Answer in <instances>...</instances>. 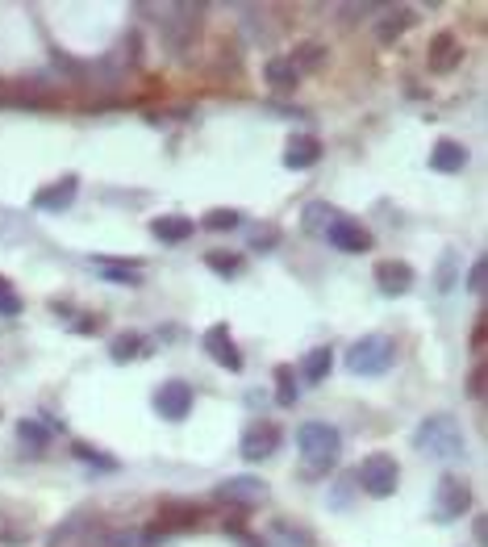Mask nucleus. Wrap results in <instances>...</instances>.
I'll use <instances>...</instances> for the list:
<instances>
[{
    "label": "nucleus",
    "instance_id": "36",
    "mask_svg": "<svg viewBox=\"0 0 488 547\" xmlns=\"http://www.w3.org/2000/svg\"><path fill=\"white\" fill-rule=\"evenodd\" d=\"M21 309H26V301H21L13 289H9V293H0V314H5V318H17Z\"/></svg>",
    "mask_w": 488,
    "mask_h": 547
},
{
    "label": "nucleus",
    "instance_id": "2",
    "mask_svg": "<svg viewBox=\"0 0 488 547\" xmlns=\"http://www.w3.org/2000/svg\"><path fill=\"white\" fill-rule=\"evenodd\" d=\"M397 359V343L389 335H363L347 347V372L355 377H384Z\"/></svg>",
    "mask_w": 488,
    "mask_h": 547
},
{
    "label": "nucleus",
    "instance_id": "30",
    "mask_svg": "<svg viewBox=\"0 0 488 547\" xmlns=\"http://www.w3.org/2000/svg\"><path fill=\"white\" fill-rule=\"evenodd\" d=\"M100 276L118 280V284H142V272L134 263H113V259H100Z\"/></svg>",
    "mask_w": 488,
    "mask_h": 547
},
{
    "label": "nucleus",
    "instance_id": "39",
    "mask_svg": "<svg viewBox=\"0 0 488 547\" xmlns=\"http://www.w3.org/2000/svg\"><path fill=\"white\" fill-rule=\"evenodd\" d=\"M488 318H484V314H480V318H476V330H472V343H476V347H484V335H488Z\"/></svg>",
    "mask_w": 488,
    "mask_h": 547
},
{
    "label": "nucleus",
    "instance_id": "15",
    "mask_svg": "<svg viewBox=\"0 0 488 547\" xmlns=\"http://www.w3.org/2000/svg\"><path fill=\"white\" fill-rule=\"evenodd\" d=\"M317 160H322V142L313 134H293L284 142V168L288 171H309Z\"/></svg>",
    "mask_w": 488,
    "mask_h": 547
},
{
    "label": "nucleus",
    "instance_id": "34",
    "mask_svg": "<svg viewBox=\"0 0 488 547\" xmlns=\"http://www.w3.org/2000/svg\"><path fill=\"white\" fill-rule=\"evenodd\" d=\"M84 518H88V510H76V514H71L67 522H63V527L55 531V535H50V547H59L63 539H71V535H76V531H79V522H84Z\"/></svg>",
    "mask_w": 488,
    "mask_h": 547
},
{
    "label": "nucleus",
    "instance_id": "19",
    "mask_svg": "<svg viewBox=\"0 0 488 547\" xmlns=\"http://www.w3.org/2000/svg\"><path fill=\"white\" fill-rule=\"evenodd\" d=\"M334 222H342V210H334L330 201H309L301 213V226L309 230V234H326Z\"/></svg>",
    "mask_w": 488,
    "mask_h": 547
},
{
    "label": "nucleus",
    "instance_id": "35",
    "mask_svg": "<svg viewBox=\"0 0 488 547\" xmlns=\"http://www.w3.org/2000/svg\"><path fill=\"white\" fill-rule=\"evenodd\" d=\"M484 385H488V372H484V364H480V368H472V377H468V397L480 401L484 397Z\"/></svg>",
    "mask_w": 488,
    "mask_h": 547
},
{
    "label": "nucleus",
    "instance_id": "20",
    "mask_svg": "<svg viewBox=\"0 0 488 547\" xmlns=\"http://www.w3.org/2000/svg\"><path fill=\"white\" fill-rule=\"evenodd\" d=\"M196 518H201V510H196L192 501H167L155 522L167 531H184V527H196Z\"/></svg>",
    "mask_w": 488,
    "mask_h": 547
},
{
    "label": "nucleus",
    "instance_id": "22",
    "mask_svg": "<svg viewBox=\"0 0 488 547\" xmlns=\"http://www.w3.org/2000/svg\"><path fill=\"white\" fill-rule=\"evenodd\" d=\"M413 21H418V13H413V9H392V13H384L380 26H376V38H380V42L400 38V34L410 30Z\"/></svg>",
    "mask_w": 488,
    "mask_h": 547
},
{
    "label": "nucleus",
    "instance_id": "4",
    "mask_svg": "<svg viewBox=\"0 0 488 547\" xmlns=\"http://www.w3.org/2000/svg\"><path fill=\"white\" fill-rule=\"evenodd\" d=\"M355 480H359L363 493H371V498H392L400 485V468L389 451H371V456H363Z\"/></svg>",
    "mask_w": 488,
    "mask_h": 547
},
{
    "label": "nucleus",
    "instance_id": "14",
    "mask_svg": "<svg viewBox=\"0 0 488 547\" xmlns=\"http://www.w3.org/2000/svg\"><path fill=\"white\" fill-rule=\"evenodd\" d=\"M205 351L222 364L225 372H243V351L234 347V338H230V326H213V330H205Z\"/></svg>",
    "mask_w": 488,
    "mask_h": 547
},
{
    "label": "nucleus",
    "instance_id": "26",
    "mask_svg": "<svg viewBox=\"0 0 488 547\" xmlns=\"http://www.w3.org/2000/svg\"><path fill=\"white\" fill-rule=\"evenodd\" d=\"M455 284H459V255L447 251V255L439 259V272H434V289L447 297V293H455Z\"/></svg>",
    "mask_w": 488,
    "mask_h": 547
},
{
    "label": "nucleus",
    "instance_id": "41",
    "mask_svg": "<svg viewBox=\"0 0 488 547\" xmlns=\"http://www.w3.org/2000/svg\"><path fill=\"white\" fill-rule=\"evenodd\" d=\"M472 531H476V543H484V539H488V518H476V527H472Z\"/></svg>",
    "mask_w": 488,
    "mask_h": 547
},
{
    "label": "nucleus",
    "instance_id": "9",
    "mask_svg": "<svg viewBox=\"0 0 488 547\" xmlns=\"http://www.w3.org/2000/svg\"><path fill=\"white\" fill-rule=\"evenodd\" d=\"M275 448H280V427L275 422H251L243 435V459H251V464H264V459L275 456Z\"/></svg>",
    "mask_w": 488,
    "mask_h": 547
},
{
    "label": "nucleus",
    "instance_id": "23",
    "mask_svg": "<svg viewBox=\"0 0 488 547\" xmlns=\"http://www.w3.org/2000/svg\"><path fill=\"white\" fill-rule=\"evenodd\" d=\"M296 397H301L296 368L293 364H280V368H275V401H280V406H296Z\"/></svg>",
    "mask_w": 488,
    "mask_h": 547
},
{
    "label": "nucleus",
    "instance_id": "17",
    "mask_svg": "<svg viewBox=\"0 0 488 547\" xmlns=\"http://www.w3.org/2000/svg\"><path fill=\"white\" fill-rule=\"evenodd\" d=\"M151 234L159 243H188L196 234V222L184 218V213H163V218L151 222Z\"/></svg>",
    "mask_w": 488,
    "mask_h": 547
},
{
    "label": "nucleus",
    "instance_id": "32",
    "mask_svg": "<svg viewBox=\"0 0 488 547\" xmlns=\"http://www.w3.org/2000/svg\"><path fill=\"white\" fill-rule=\"evenodd\" d=\"M105 547H151V535L138 527H126V531H113V535L105 539Z\"/></svg>",
    "mask_w": 488,
    "mask_h": 547
},
{
    "label": "nucleus",
    "instance_id": "7",
    "mask_svg": "<svg viewBox=\"0 0 488 547\" xmlns=\"http://www.w3.org/2000/svg\"><path fill=\"white\" fill-rule=\"evenodd\" d=\"M267 480L264 477H251V472H238V477H225L222 485H217V498L230 501V506H264L267 501Z\"/></svg>",
    "mask_w": 488,
    "mask_h": 547
},
{
    "label": "nucleus",
    "instance_id": "37",
    "mask_svg": "<svg viewBox=\"0 0 488 547\" xmlns=\"http://www.w3.org/2000/svg\"><path fill=\"white\" fill-rule=\"evenodd\" d=\"M275 243H280V230H259V234H251V251H272Z\"/></svg>",
    "mask_w": 488,
    "mask_h": 547
},
{
    "label": "nucleus",
    "instance_id": "25",
    "mask_svg": "<svg viewBox=\"0 0 488 547\" xmlns=\"http://www.w3.org/2000/svg\"><path fill=\"white\" fill-rule=\"evenodd\" d=\"M205 263H209V272L222 280H234L238 272H243V255H234V251H209Z\"/></svg>",
    "mask_w": 488,
    "mask_h": 547
},
{
    "label": "nucleus",
    "instance_id": "28",
    "mask_svg": "<svg viewBox=\"0 0 488 547\" xmlns=\"http://www.w3.org/2000/svg\"><path fill=\"white\" fill-rule=\"evenodd\" d=\"M17 439H21V443H26L30 451H42V448L50 443V430L42 427V422H34V418H21V422H17Z\"/></svg>",
    "mask_w": 488,
    "mask_h": 547
},
{
    "label": "nucleus",
    "instance_id": "27",
    "mask_svg": "<svg viewBox=\"0 0 488 547\" xmlns=\"http://www.w3.org/2000/svg\"><path fill=\"white\" fill-rule=\"evenodd\" d=\"M142 347H147V343H142V335H118L113 343H109V356L118 359V364H130V359L142 356Z\"/></svg>",
    "mask_w": 488,
    "mask_h": 547
},
{
    "label": "nucleus",
    "instance_id": "33",
    "mask_svg": "<svg viewBox=\"0 0 488 547\" xmlns=\"http://www.w3.org/2000/svg\"><path fill=\"white\" fill-rule=\"evenodd\" d=\"M463 284H468V293H484L488 289V259H476V263H472L468 268V280H463Z\"/></svg>",
    "mask_w": 488,
    "mask_h": 547
},
{
    "label": "nucleus",
    "instance_id": "16",
    "mask_svg": "<svg viewBox=\"0 0 488 547\" xmlns=\"http://www.w3.org/2000/svg\"><path fill=\"white\" fill-rule=\"evenodd\" d=\"M468 147L463 142H455V139H439L434 142V150H430V168L434 171H442V176H459V171L468 168Z\"/></svg>",
    "mask_w": 488,
    "mask_h": 547
},
{
    "label": "nucleus",
    "instance_id": "8",
    "mask_svg": "<svg viewBox=\"0 0 488 547\" xmlns=\"http://www.w3.org/2000/svg\"><path fill=\"white\" fill-rule=\"evenodd\" d=\"M196 30H201V9H196V5H171V9H167L163 42L171 50H184L188 42L196 38Z\"/></svg>",
    "mask_w": 488,
    "mask_h": 547
},
{
    "label": "nucleus",
    "instance_id": "12",
    "mask_svg": "<svg viewBox=\"0 0 488 547\" xmlns=\"http://www.w3.org/2000/svg\"><path fill=\"white\" fill-rule=\"evenodd\" d=\"M376 289H380L384 297L410 293L413 289V268L405 259H380V263H376Z\"/></svg>",
    "mask_w": 488,
    "mask_h": 547
},
{
    "label": "nucleus",
    "instance_id": "18",
    "mask_svg": "<svg viewBox=\"0 0 488 547\" xmlns=\"http://www.w3.org/2000/svg\"><path fill=\"white\" fill-rule=\"evenodd\" d=\"M264 80L272 84L275 92H293L296 80H301V71H296V63L288 59V55H275V59L264 63Z\"/></svg>",
    "mask_w": 488,
    "mask_h": 547
},
{
    "label": "nucleus",
    "instance_id": "5",
    "mask_svg": "<svg viewBox=\"0 0 488 547\" xmlns=\"http://www.w3.org/2000/svg\"><path fill=\"white\" fill-rule=\"evenodd\" d=\"M468 506H472L468 480L447 472V477L439 480V489H434V518H439V522H455V518L468 514Z\"/></svg>",
    "mask_w": 488,
    "mask_h": 547
},
{
    "label": "nucleus",
    "instance_id": "11",
    "mask_svg": "<svg viewBox=\"0 0 488 547\" xmlns=\"http://www.w3.org/2000/svg\"><path fill=\"white\" fill-rule=\"evenodd\" d=\"M326 239H330V247L347 251V255H363V251L371 247V230L363 226V222L342 218V222H334V226L326 230Z\"/></svg>",
    "mask_w": 488,
    "mask_h": 547
},
{
    "label": "nucleus",
    "instance_id": "13",
    "mask_svg": "<svg viewBox=\"0 0 488 547\" xmlns=\"http://www.w3.org/2000/svg\"><path fill=\"white\" fill-rule=\"evenodd\" d=\"M426 59H430V71H439V76H447V71H455V67H459V59H463V42H459L451 30L434 34V38H430Z\"/></svg>",
    "mask_w": 488,
    "mask_h": 547
},
{
    "label": "nucleus",
    "instance_id": "38",
    "mask_svg": "<svg viewBox=\"0 0 488 547\" xmlns=\"http://www.w3.org/2000/svg\"><path fill=\"white\" fill-rule=\"evenodd\" d=\"M347 489H351V480H338V489H334V501H330L334 510H347V501H351V498H347Z\"/></svg>",
    "mask_w": 488,
    "mask_h": 547
},
{
    "label": "nucleus",
    "instance_id": "1",
    "mask_svg": "<svg viewBox=\"0 0 488 547\" xmlns=\"http://www.w3.org/2000/svg\"><path fill=\"white\" fill-rule=\"evenodd\" d=\"M413 448L421 456H434V459H463L468 456V439H463V427H459L451 414H430L421 418V427L413 430Z\"/></svg>",
    "mask_w": 488,
    "mask_h": 547
},
{
    "label": "nucleus",
    "instance_id": "42",
    "mask_svg": "<svg viewBox=\"0 0 488 547\" xmlns=\"http://www.w3.org/2000/svg\"><path fill=\"white\" fill-rule=\"evenodd\" d=\"M13 289V284H9V280H5V276H0V293H9Z\"/></svg>",
    "mask_w": 488,
    "mask_h": 547
},
{
    "label": "nucleus",
    "instance_id": "29",
    "mask_svg": "<svg viewBox=\"0 0 488 547\" xmlns=\"http://www.w3.org/2000/svg\"><path fill=\"white\" fill-rule=\"evenodd\" d=\"M201 226H205V230H217V234H222V230H238V226H243V213L217 205V210H209L205 218H201Z\"/></svg>",
    "mask_w": 488,
    "mask_h": 547
},
{
    "label": "nucleus",
    "instance_id": "3",
    "mask_svg": "<svg viewBox=\"0 0 488 547\" xmlns=\"http://www.w3.org/2000/svg\"><path fill=\"white\" fill-rule=\"evenodd\" d=\"M296 448H301V456L309 459L313 468H334V459H338V451H342V435L330 422H305V427L296 430Z\"/></svg>",
    "mask_w": 488,
    "mask_h": 547
},
{
    "label": "nucleus",
    "instance_id": "10",
    "mask_svg": "<svg viewBox=\"0 0 488 547\" xmlns=\"http://www.w3.org/2000/svg\"><path fill=\"white\" fill-rule=\"evenodd\" d=\"M76 192H79V176H59L55 184H47L42 192H34V210L38 213H63L76 205Z\"/></svg>",
    "mask_w": 488,
    "mask_h": 547
},
{
    "label": "nucleus",
    "instance_id": "31",
    "mask_svg": "<svg viewBox=\"0 0 488 547\" xmlns=\"http://www.w3.org/2000/svg\"><path fill=\"white\" fill-rule=\"evenodd\" d=\"M293 63H296V71L322 67V63H326V46H322V42H301V46H296V55H293Z\"/></svg>",
    "mask_w": 488,
    "mask_h": 547
},
{
    "label": "nucleus",
    "instance_id": "40",
    "mask_svg": "<svg viewBox=\"0 0 488 547\" xmlns=\"http://www.w3.org/2000/svg\"><path fill=\"white\" fill-rule=\"evenodd\" d=\"M363 13H371V5H347V9H342V17L351 21V17H363Z\"/></svg>",
    "mask_w": 488,
    "mask_h": 547
},
{
    "label": "nucleus",
    "instance_id": "24",
    "mask_svg": "<svg viewBox=\"0 0 488 547\" xmlns=\"http://www.w3.org/2000/svg\"><path fill=\"white\" fill-rule=\"evenodd\" d=\"M71 456L84 459L88 468H105V472H118V459L109 456V451L92 448V443H84V439H76V443H71Z\"/></svg>",
    "mask_w": 488,
    "mask_h": 547
},
{
    "label": "nucleus",
    "instance_id": "6",
    "mask_svg": "<svg viewBox=\"0 0 488 547\" xmlns=\"http://www.w3.org/2000/svg\"><path fill=\"white\" fill-rule=\"evenodd\" d=\"M192 385L188 380H163V385L155 388V414L159 418H167V422H184L188 414H192Z\"/></svg>",
    "mask_w": 488,
    "mask_h": 547
},
{
    "label": "nucleus",
    "instance_id": "21",
    "mask_svg": "<svg viewBox=\"0 0 488 547\" xmlns=\"http://www.w3.org/2000/svg\"><path fill=\"white\" fill-rule=\"evenodd\" d=\"M330 368H334V351L330 347H313L309 356L301 359V377L309 380V385H322V380L330 377Z\"/></svg>",
    "mask_w": 488,
    "mask_h": 547
}]
</instances>
